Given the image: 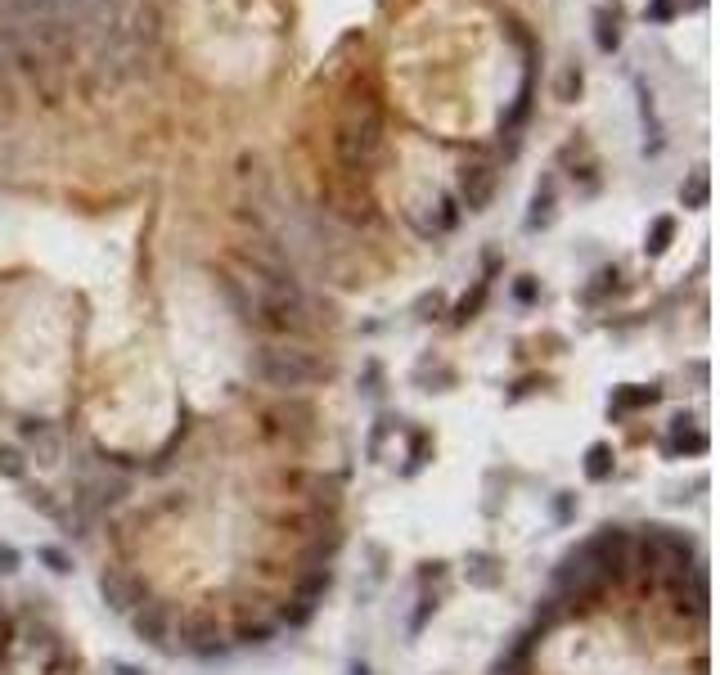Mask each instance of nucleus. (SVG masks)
I'll use <instances>...</instances> for the list:
<instances>
[{
  "label": "nucleus",
  "instance_id": "nucleus-7",
  "mask_svg": "<svg viewBox=\"0 0 720 675\" xmlns=\"http://www.w3.org/2000/svg\"><path fill=\"white\" fill-rule=\"evenodd\" d=\"M657 396H662L657 387H621V392L608 401V410H617V414L621 410H644V405H653Z\"/></svg>",
  "mask_w": 720,
  "mask_h": 675
},
{
  "label": "nucleus",
  "instance_id": "nucleus-14",
  "mask_svg": "<svg viewBox=\"0 0 720 675\" xmlns=\"http://www.w3.org/2000/svg\"><path fill=\"white\" fill-rule=\"evenodd\" d=\"M572 509H576V495L558 491V495H554V518H558V522H567V518H572Z\"/></svg>",
  "mask_w": 720,
  "mask_h": 675
},
{
  "label": "nucleus",
  "instance_id": "nucleus-5",
  "mask_svg": "<svg viewBox=\"0 0 720 675\" xmlns=\"http://www.w3.org/2000/svg\"><path fill=\"white\" fill-rule=\"evenodd\" d=\"M468 581L482 585V590H495L504 581V567L495 554H468Z\"/></svg>",
  "mask_w": 720,
  "mask_h": 675
},
{
  "label": "nucleus",
  "instance_id": "nucleus-19",
  "mask_svg": "<svg viewBox=\"0 0 720 675\" xmlns=\"http://www.w3.org/2000/svg\"><path fill=\"white\" fill-rule=\"evenodd\" d=\"M518 297H522V302H531V297H536V284H531V279H522V284H518Z\"/></svg>",
  "mask_w": 720,
  "mask_h": 675
},
{
  "label": "nucleus",
  "instance_id": "nucleus-16",
  "mask_svg": "<svg viewBox=\"0 0 720 675\" xmlns=\"http://www.w3.org/2000/svg\"><path fill=\"white\" fill-rule=\"evenodd\" d=\"M14 572H18V549L0 545V576H14Z\"/></svg>",
  "mask_w": 720,
  "mask_h": 675
},
{
  "label": "nucleus",
  "instance_id": "nucleus-17",
  "mask_svg": "<svg viewBox=\"0 0 720 675\" xmlns=\"http://www.w3.org/2000/svg\"><path fill=\"white\" fill-rule=\"evenodd\" d=\"M41 558L50 563V572H72V563L59 554V549H41Z\"/></svg>",
  "mask_w": 720,
  "mask_h": 675
},
{
  "label": "nucleus",
  "instance_id": "nucleus-6",
  "mask_svg": "<svg viewBox=\"0 0 720 675\" xmlns=\"http://www.w3.org/2000/svg\"><path fill=\"white\" fill-rule=\"evenodd\" d=\"M612 464H617V455H612L608 441H594V446L585 450V477H590V482H608Z\"/></svg>",
  "mask_w": 720,
  "mask_h": 675
},
{
  "label": "nucleus",
  "instance_id": "nucleus-13",
  "mask_svg": "<svg viewBox=\"0 0 720 675\" xmlns=\"http://www.w3.org/2000/svg\"><path fill=\"white\" fill-rule=\"evenodd\" d=\"M486 302V279H477V288H473V297H464V302L455 306V324H464V320H473L477 315V306Z\"/></svg>",
  "mask_w": 720,
  "mask_h": 675
},
{
  "label": "nucleus",
  "instance_id": "nucleus-8",
  "mask_svg": "<svg viewBox=\"0 0 720 675\" xmlns=\"http://www.w3.org/2000/svg\"><path fill=\"white\" fill-rule=\"evenodd\" d=\"M554 221V185L536 189V198H531V216H527V230H540V225Z\"/></svg>",
  "mask_w": 720,
  "mask_h": 675
},
{
  "label": "nucleus",
  "instance_id": "nucleus-3",
  "mask_svg": "<svg viewBox=\"0 0 720 675\" xmlns=\"http://www.w3.org/2000/svg\"><path fill=\"white\" fill-rule=\"evenodd\" d=\"M495 185H500V176H495L491 162H464V171H459V203L468 212H486V203L495 198Z\"/></svg>",
  "mask_w": 720,
  "mask_h": 675
},
{
  "label": "nucleus",
  "instance_id": "nucleus-9",
  "mask_svg": "<svg viewBox=\"0 0 720 675\" xmlns=\"http://www.w3.org/2000/svg\"><path fill=\"white\" fill-rule=\"evenodd\" d=\"M0 477H9V482L27 477V455L18 446H0Z\"/></svg>",
  "mask_w": 720,
  "mask_h": 675
},
{
  "label": "nucleus",
  "instance_id": "nucleus-1",
  "mask_svg": "<svg viewBox=\"0 0 720 675\" xmlns=\"http://www.w3.org/2000/svg\"><path fill=\"white\" fill-rule=\"evenodd\" d=\"M333 149H338V162L351 176H360V171H369L378 162V153H383V108H378V99L369 90H351L347 108L338 117Z\"/></svg>",
  "mask_w": 720,
  "mask_h": 675
},
{
  "label": "nucleus",
  "instance_id": "nucleus-12",
  "mask_svg": "<svg viewBox=\"0 0 720 675\" xmlns=\"http://www.w3.org/2000/svg\"><path fill=\"white\" fill-rule=\"evenodd\" d=\"M671 234H675V221H671V216H657V221H653V234H648L644 248L653 252V257H662V252L671 248Z\"/></svg>",
  "mask_w": 720,
  "mask_h": 675
},
{
  "label": "nucleus",
  "instance_id": "nucleus-11",
  "mask_svg": "<svg viewBox=\"0 0 720 675\" xmlns=\"http://www.w3.org/2000/svg\"><path fill=\"white\" fill-rule=\"evenodd\" d=\"M594 41H599V50H617V41H621L617 18H608V9L594 14Z\"/></svg>",
  "mask_w": 720,
  "mask_h": 675
},
{
  "label": "nucleus",
  "instance_id": "nucleus-18",
  "mask_svg": "<svg viewBox=\"0 0 720 675\" xmlns=\"http://www.w3.org/2000/svg\"><path fill=\"white\" fill-rule=\"evenodd\" d=\"M671 14H675L671 0H653V5H648V18H653V23H662V18H671Z\"/></svg>",
  "mask_w": 720,
  "mask_h": 675
},
{
  "label": "nucleus",
  "instance_id": "nucleus-15",
  "mask_svg": "<svg viewBox=\"0 0 720 675\" xmlns=\"http://www.w3.org/2000/svg\"><path fill=\"white\" fill-rule=\"evenodd\" d=\"M572 90H581V72L567 68V72H563V81H558V99H572Z\"/></svg>",
  "mask_w": 720,
  "mask_h": 675
},
{
  "label": "nucleus",
  "instance_id": "nucleus-2",
  "mask_svg": "<svg viewBox=\"0 0 720 675\" xmlns=\"http://www.w3.org/2000/svg\"><path fill=\"white\" fill-rule=\"evenodd\" d=\"M324 374H329L324 360L311 356L306 347L270 342V347H257V356H252V378L275 387V392H302V387H311L315 378H324Z\"/></svg>",
  "mask_w": 720,
  "mask_h": 675
},
{
  "label": "nucleus",
  "instance_id": "nucleus-4",
  "mask_svg": "<svg viewBox=\"0 0 720 675\" xmlns=\"http://www.w3.org/2000/svg\"><path fill=\"white\" fill-rule=\"evenodd\" d=\"M18 437L32 446V455H36V464H45V468H54L63 459V432L54 428V423H41V419H27V423H18Z\"/></svg>",
  "mask_w": 720,
  "mask_h": 675
},
{
  "label": "nucleus",
  "instance_id": "nucleus-20",
  "mask_svg": "<svg viewBox=\"0 0 720 675\" xmlns=\"http://www.w3.org/2000/svg\"><path fill=\"white\" fill-rule=\"evenodd\" d=\"M351 675H369V666H351Z\"/></svg>",
  "mask_w": 720,
  "mask_h": 675
},
{
  "label": "nucleus",
  "instance_id": "nucleus-10",
  "mask_svg": "<svg viewBox=\"0 0 720 675\" xmlns=\"http://www.w3.org/2000/svg\"><path fill=\"white\" fill-rule=\"evenodd\" d=\"M680 203L684 207H707V167H698L689 176V185H680Z\"/></svg>",
  "mask_w": 720,
  "mask_h": 675
}]
</instances>
